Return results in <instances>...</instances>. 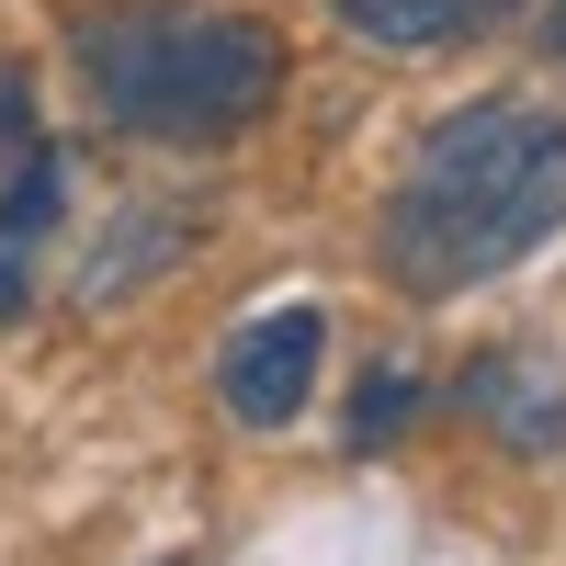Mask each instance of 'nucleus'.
Returning a JSON list of instances; mask_svg holds the SVG:
<instances>
[{
    "instance_id": "nucleus-1",
    "label": "nucleus",
    "mask_w": 566,
    "mask_h": 566,
    "mask_svg": "<svg viewBox=\"0 0 566 566\" xmlns=\"http://www.w3.org/2000/svg\"><path fill=\"white\" fill-rule=\"evenodd\" d=\"M544 239H566V114L555 103H464L408 148L386 193V283L397 295H464V283L522 272Z\"/></svg>"
},
{
    "instance_id": "nucleus-2",
    "label": "nucleus",
    "mask_w": 566,
    "mask_h": 566,
    "mask_svg": "<svg viewBox=\"0 0 566 566\" xmlns=\"http://www.w3.org/2000/svg\"><path fill=\"white\" fill-rule=\"evenodd\" d=\"M80 80L103 125L148 136V148H227L272 114L283 34L261 12H216V0H125V12L80 23Z\"/></svg>"
},
{
    "instance_id": "nucleus-3",
    "label": "nucleus",
    "mask_w": 566,
    "mask_h": 566,
    "mask_svg": "<svg viewBox=\"0 0 566 566\" xmlns=\"http://www.w3.org/2000/svg\"><path fill=\"white\" fill-rule=\"evenodd\" d=\"M317 363H328V306H250L216 352V397L239 431H283L306 397H317Z\"/></svg>"
},
{
    "instance_id": "nucleus-4",
    "label": "nucleus",
    "mask_w": 566,
    "mask_h": 566,
    "mask_svg": "<svg viewBox=\"0 0 566 566\" xmlns=\"http://www.w3.org/2000/svg\"><path fill=\"white\" fill-rule=\"evenodd\" d=\"M453 408L476 419L499 453H522V464L566 453V363H555V352H533V340L476 352V363H464V386H453Z\"/></svg>"
},
{
    "instance_id": "nucleus-5",
    "label": "nucleus",
    "mask_w": 566,
    "mask_h": 566,
    "mask_svg": "<svg viewBox=\"0 0 566 566\" xmlns=\"http://www.w3.org/2000/svg\"><path fill=\"white\" fill-rule=\"evenodd\" d=\"M57 216H69V148H57V136H34V148L12 159V181H0V328L34 306V272H45Z\"/></svg>"
},
{
    "instance_id": "nucleus-6",
    "label": "nucleus",
    "mask_w": 566,
    "mask_h": 566,
    "mask_svg": "<svg viewBox=\"0 0 566 566\" xmlns=\"http://www.w3.org/2000/svg\"><path fill=\"white\" fill-rule=\"evenodd\" d=\"M328 12H340L352 45H386V57H442V45L510 23L522 0H328Z\"/></svg>"
},
{
    "instance_id": "nucleus-7",
    "label": "nucleus",
    "mask_w": 566,
    "mask_h": 566,
    "mask_svg": "<svg viewBox=\"0 0 566 566\" xmlns=\"http://www.w3.org/2000/svg\"><path fill=\"white\" fill-rule=\"evenodd\" d=\"M125 227H136V239H103V250L69 272L80 306H114V295H136L148 272H170L181 250H205V216H181V205H125Z\"/></svg>"
},
{
    "instance_id": "nucleus-8",
    "label": "nucleus",
    "mask_w": 566,
    "mask_h": 566,
    "mask_svg": "<svg viewBox=\"0 0 566 566\" xmlns=\"http://www.w3.org/2000/svg\"><path fill=\"white\" fill-rule=\"evenodd\" d=\"M408 408H419V386L386 363V374H363V397H352V453H374V442H397L408 431Z\"/></svg>"
},
{
    "instance_id": "nucleus-9",
    "label": "nucleus",
    "mask_w": 566,
    "mask_h": 566,
    "mask_svg": "<svg viewBox=\"0 0 566 566\" xmlns=\"http://www.w3.org/2000/svg\"><path fill=\"white\" fill-rule=\"evenodd\" d=\"M23 148H34V91H23V69H0V181H12Z\"/></svg>"
},
{
    "instance_id": "nucleus-10",
    "label": "nucleus",
    "mask_w": 566,
    "mask_h": 566,
    "mask_svg": "<svg viewBox=\"0 0 566 566\" xmlns=\"http://www.w3.org/2000/svg\"><path fill=\"white\" fill-rule=\"evenodd\" d=\"M544 34H555V57H566V0H555V23H544Z\"/></svg>"
},
{
    "instance_id": "nucleus-11",
    "label": "nucleus",
    "mask_w": 566,
    "mask_h": 566,
    "mask_svg": "<svg viewBox=\"0 0 566 566\" xmlns=\"http://www.w3.org/2000/svg\"><path fill=\"white\" fill-rule=\"evenodd\" d=\"M159 566H193V555H159Z\"/></svg>"
}]
</instances>
